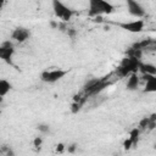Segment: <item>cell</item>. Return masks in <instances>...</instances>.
Returning a JSON list of instances; mask_svg holds the SVG:
<instances>
[{
  "mask_svg": "<svg viewBox=\"0 0 156 156\" xmlns=\"http://www.w3.org/2000/svg\"><path fill=\"white\" fill-rule=\"evenodd\" d=\"M115 10V6L107 0H88L89 16L108 15Z\"/></svg>",
  "mask_w": 156,
  "mask_h": 156,
  "instance_id": "6da1fadb",
  "label": "cell"
},
{
  "mask_svg": "<svg viewBox=\"0 0 156 156\" xmlns=\"http://www.w3.org/2000/svg\"><path fill=\"white\" fill-rule=\"evenodd\" d=\"M51 4H52V10H54L56 17H58L61 21L67 22L73 17L74 11L68 5L62 2L61 0H51Z\"/></svg>",
  "mask_w": 156,
  "mask_h": 156,
  "instance_id": "7a4b0ae2",
  "label": "cell"
},
{
  "mask_svg": "<svg viewBox=\"0 0 156 156\" xmlns=\"http://www.w3.org/2000/svg\"><path fill=\"white\" fill-rule=\"evenodd\" d=\"M68 73L67 69L62 68H54V69H45L40 74V79L45 83H56L60 79H62Z\"/></svg>",
  "mask_w": 156,
  "mask_h": 156,
  "instance_id": "3957f363",
  "label": "cell"
},
{
  "mask_svg": "<svg viewBox=\"0 0 156 156\" xmlns=\"http://www.w3.org/2000/svg\"><path fill=\"white\" fill-rule=\"evenodd\" d=\"M139 63H140L139 58H135V57L129 56V57L126 58V60L122 62V65L119 66V68H118V74H119L121 77H127V76H129L130 73L136 72V71H138V67H139Z\"/></svg>",
  "mask_w": 156,
  "mask_h": 156,
  "instance_id": "277c9868",
  "label": "cell"
},
{
  "mask_svg": "<svg viewBox=\"0 0 156 156\" xmlns=\"http://www.w3.org/2000/svg\"><path fill=\"white\" fill-rule=\"evenodd\" d=\"M15 55V48L12 45V43L10 41H5L0 45V58L9 63V65H12V57Z\"/></svg>",
  "mask_w": 156,
  "mask_h": 156,
  "instance_id": "5b68a950",
  "label": "cell"
},
{
  "mask_svg": "<svg viewBox=\"0 0 156 156\" xmlns=\"http://www.w3.org/2000/svg\"><path fill=\"white\" fill-rule=\"evenodd\" d=\"M126 5L132 16H135L138 18L145 16V9L141 6V4L138 0H126Z\"/></svg>",
  "mask_w": 156,
  "mask_h": 156,
  "instance_id": "8992f818",
  "label": "cell"
},
{
  "mask_svg": "<svg viewBox=\"0 0 156 156\" xmlns=\"http://www.w3.org/2000/svg\"><path fill=\"white\" fill-rule=\"evenodd\" d=\"M30 37V32L29 29L27 28H23V27H17L12 30V34H11V38L17 41V43H24L26 40H28Z\"/></svg>",
  "mask_w": 156,
  "mask_h": 156,
  "instance_id": "52a82bcc",
  "label": "cell"
},
{
  "mask_svg": "<svg viewBox=\"0 0 156 156\" xmlns=\"http://www.w3.org/2000/svg\"><path fill=\"white\" fill-rule=\"evenodd\" d=\"M123 29L128 30V32H132V33H139L144 29V21L143 20H134V21H130V22H126V23H121L119 24Z\"/></svg>",
  "mask_w": 156,
  "mask_h": 156,
  "instance_id": "ba28073f",
  "label": "cell"
},
{
  "mask_svg": "<svg viewBox=\"0 0 156 156\" xmlns=\"http://www.w3.org/2000/svg\"><path fill=\"white\" fill-rule=\"evenodd\" d=\"M144 79L146 80L144 91H146V93L156 91V76H154V74H144Z\"/></svg>",
  "mask_w": 156,
  "mask_h": 156,
  "instance_id": "9c48e42d",
  "label": "cell"
},
{
  "mask_svg": "<svg viewBox=\"0 0 156 156\" xmlns=\"http://www.w3.org/2000/svg\"><path fill=\"white\" fill-rule=\"evenodd\" d=\"M126 87H127L128 90H135V89L139 87V77L136 76V72L130 73V74L128 76Z\"/></svg>",
  "mask_w": 156,
  "mask_h": 156,
  "instance_id": "30bf717a",
  "label": "cell"
},
{
  "mask_svg": "<svg viewBox=\"0 0 156 156\" xmlns=\"http://www.w3.org/2000/svg\"><path fill=\"white\" fill-rule=\"evenodd\" d=\"M139 71L143 72V74H156V67L151 63H139V67H138Z\"/></svg>",
  "mask_w": 156,
  "mask_h": 156,
  "instance_id": "8fae6325",
  "label": "cell"
},
{
  "mask_svg": "<svg viewBox=\"0 0 156 156\" xmlns=\"http://www.w3.org/2000/svg\"><path fill=\"white\" fill-rule=\"evenodd\" d=\"M12 89L11 83L7 79H0V96H5L7 95V93Z\"/></svg>",
  "mask_w": 156,
  "mask_h": 156,
  "instance_id": "7c38bea8",
  "label": "cell"
},
{
  "mask_svg": "<svg viewBox=\"0 0 156 156\" xmlns=\"http://www.w3.org/2000/svg\"><path fill=\"white\" fill-rule=\"evenodd\" d=\"M38 129H39L40 132H48V130H49V127H48L46 124H39V126H38Z\"/></svg>",
  "mask_w": 156,
  "mask_h": 156,
  "instance_id": "4fadbf2b",
  "label": "cell"
},
{
  "mask_svg": "<svg viewBox=\"0 0 156 156\" xmlns=\"http://www.w3.org/2000/svg\"><path fill=\"white\" fill-rule=\"evenodd\" d=\"M41 141H43V139L40 138V136H37L35 139H34V146H40V144H41Z\"/></svg>",
  "mask_w": 156,
  "mask_h": 156,
  "instance_id": "5bb4252c",
  "label": "cell"
},
{
  "mask_svg": "<svg viewBox=\"0 0 156 156\" xmlns=\"http://www.w3.org/2000/svg\"><path fill=\"white\" fill-rule=\"evenodd\" d=\"M76 147H77L76 145H71V146H69L67 150H68V152H74V151H76Z\"/></svg>",
  "mask_w": 156,
  "mask_h": 156,
  "instance_id": "9a60e30c",
  "label": "cell"
},
{
  "mask_svg": "<svg viewBox=\"0 0 156 156\" xmlns=\"http://www.w3.org/2000/svg\"><path fill=\"white\" fill-rule=\"evenodd\" d=\"M63 149H65L63 144H58V145H57V147H56V150H57V151H60V152H61V151H62Z\"/></svg>",
  "mask_w": 156,
  "mask_h": 156,
  "instance_id": "2e32d148",
  "label": "cell"
},
{
  "mask_svg": "<svg viewBox=\"0 0 156 156\" xmlns=\"http://www.w3.org/2000/svg\"><path fill=\"white\" fill-rule=\"evenodd\" d=\"M5 1H6V0H0V9H2V6H4Z\"/></svg>",
  "mask_w": 156,
  "mask_h": 156,
  "instance_id": "e0dca14e",
  "label": "cell"
}]
</instances>
